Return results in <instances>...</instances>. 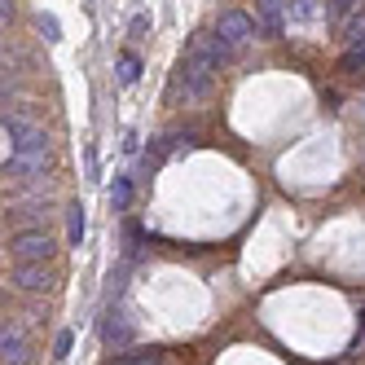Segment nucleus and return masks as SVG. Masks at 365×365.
Here are the masks:
<instances>
[{"instance_id":"obj_1","label":"nucleus","mask_w":365,"mask_h":365,"mask_svg":"<svg viewBox=\"0 0 365 365\" xmlns=\"http://www.w3.org/2000/svg\"><path fill=\"white\" fill-rule=\"evenodd\" d=\"M229 58V48L220 44V36H207L198 31L190 40V53L180 62V84H185V101H202L212 93V80H216V66Z\"/></svg>"},{"instance_id":"obj_2","label":"nucleus","mask_w":365,"mask_h":365,"mask_svg":"<svg viewBox=\"0 0 365 365\" xmlns=\"http://www.w3.org/2000/svg\"><path fill=\"white\" fill-rule=\"evenodd\" d=\"M5 137L14 141V159L5 163V176H36L44 172L48 163V137H44V128L27 123V119H18V115H5Z\"/></svg>"},{"instance_id":"obj_3","label":"nucleus","mask_w":365,"mask_h":365,"mask_svg":"<svg viewBox=\"0 0 365 365\" xmlns=\"http://www.w3.org/2000/svg\"><path fill=\"white\" fill-rule=\"evenodd\" d=\"M216 36H220V44L229 48V53H238V48H247V44H251L255 22H251L242 9H229V14H220V22H216Z\"/></svg>"},{"instance_id":"obj_4","label":"nucleus","mask_w":365,"mask_h":365,"mask_svg":"<svg viewBox=\"0 0 365 365\" xmlns=\"http://www.w3.org/2000/svg\"><path fill=\"white\" fill-rule=\"evenodd\" d=\"M9 251H14L18 264H48V259H53V238L40 233V229H27V233H18V238H14Z\"/></svg>"},{"instance_id":"obj_5","label":"nucleus","mask_w":365,"mask_h":365,"mask_svg":"<svg viewBox=\"0 0 365 365\" xmlns=\"http://www.w3.org/2000/svg\"><path fill=\"white\" fill-rule=\"evenodd\" d=\"M14 286L18 291H48V286H53V273H48L44 264H18L14 269Z\"/></svg>"},{"instance_id":"obj_6","label":"nucleus","mask_w":365,"mask_h":365,"mask_svg":"<svg viewBox=\"0 0 365 365\" xmlns=\"http://www.w3.org/2000/svg\"><path fill=\"white\" fill-rule=\"evenodd\" d=\"M101 339H106V348H128L133 344V330H128V322H123V312H106V322H101Z\"/></svg>"},{"instance_id":"obj_7","label":"nucleus","mask_w":365,"mask_h":365,"mask_svg":"<svg viewBox=\"0 0 365 365\" xmlns=\"http://www.w3.org/2000/svg\"><path fill=\"white\" fill-rule=\"evenodd\" d=\"M326 14V0H291V22L295 27H308Z\"/></svg>"},{"instance_id":"obj_8","label":"nucleus","mask_w":365,"mask_h":365,"mask_svg":"<svg viewBox=\"0 0 365 365\" xmlns=\"http://www.w3.org/2000/svg\"><path fill=\"white\" fill-rule=\"evenodd\" d=\"M0 356H5V365H27V344H22L18 330H5V339H0Z\"/></svg>"},{"instance_id":"obj_9","label":"nucleus","mask_w":365,"mask_h":365,"mask_svg":"<svg viewBox=\"0 0 365 365\" xmlns=\"http://www.w3.org/2000/svg\"><path fill=\"white\" fill-rule=\"evenodd\" d=\"M115 75H119V84H137V80H141V58H137V53H123V58L115 62Z\"/></svg>"},{"instance_id":"obj_10","label":"nucleus","mask_w":365,"mask_h":365,"mask_svg":"<svg viewBox=\"0 0 365 365\" xmlns=\"http://www.w3.org/2000/svg\"><path fill=\"white\" fill-rule=\"evenodd\" d=\"M339 66L344 71H365V36H352V44H348V53L339 58Z\"/></svg>"},{"instance_id":"obj_11","label":"nucleus","mask_w":365,"mask_h":365,"mask_svg":"<svg viewBox=\"0 0 365 365\" xmlns=\"http://www.w3.org/2000/svg\"><path fill=\"white\" fill-rule=\"evenodd\" d=\"M259 18H264V36H282V0H264Z\"/></svg>"},{"instance_id":"obj_12","label":"nucleus","mask_w":365,"mask_h":365,"mask_svg":"<svg viewBox=\"0 0 365 365\" xmlns=\"http://www.w3.org/2000/svg\"><path fill=\"white\" fill-rule=\"evenodd\" d=\"M168 154H172V145H168V137H163V141H154V145L145 150V159H141V172H145V176H150V172H159V163L168 159Z\"/></svg>"},{"instance_id":"obj_13","label":"nucleus","mask_w":365,"mask_h":365,"mask_svg":"<svg viewBox=\"0 0 365 365\" xmlns=\"http://www.w3.org/2000/svg\"><path fill=\"white\" fill-rule=\"evenodd\" d=\"M128 202H133V180H128V176H115V185H110V207H115V212H128Z\"/></svg>"},{"instance_id":"obj_14","label":"nucleus","mask_w":365,"mask_h":365,"mask_svg":"<svg viewBox=\"0 0 365 365\" xmlns=\"http://www.w3.org/2000/svg\"><path fill=\"white\" fill-rule=\"evenodd\" d=\"M84 207H71V212H66V238H71V247H80L84 242Z\"/></svg>"},{"instance_id":"obj_15","label":"nucleus","mask_w":365,"mask_h":365,"mask_svg":"<svg viewBox=\"0 0 365 365\" xmlns=\"http://www.w3.org/2000/svg\"><path fill=\"white\" fill-rule=\"evenodd\" d=\"M36 31H40L48 44H58V40H62V27H58V18H53V14H36Z\"/></svg>"},{"instance_id":"obj_16","label":"nucleus","mask_w":365,"mask_h":365,"mask_svg":"<svg viewBox=\"0 0 365 365\" xmlns=\"http://www.w3.org/2000/svg\"><path fill=\"white\" fill-rule=\"evenodd\" d=\"M71 344H75V334H71V330H58V339H53V356L66 361V356H71Z\"/></svg>"},{"instance_id":"obj_17","label":"nucleus","mask_w":365,"mask_h":365,"mask_svg":"<svg viewBox=\"0 0 365 365\" xmlns=\"http://www.w3.org/2000/svg\"><path fill=\"white\" fill-rule=\"evenodd\" d=\"M128 31H133V36L141 40V36L150 31V14H137V18H133V27H128Z\"/></svg>"},{"instance_id":"obj_18","label":"nucleus","mask_w":365,"mask_h":365,"mask_svg":"<svg viewBox=\"0 0 365 365\" xmlns=\"http://www.w3.org/2000/svg\"><path fill=\"white\" fill-rule=\"evenodd\" d=\"M356 5H361V0H330L334 14H348V9H356Z\"/></svg>"},{"instance_id":"obj_19","label":"nucleus","mask_w":365,"mask_h":365,"mask_svg":"<svg viewBox=\"0 0 365 365\" xmlns=\"http://www.w3.org/2000/svg\"><path fill=\"white\" fill-rule=\"evenodd\" d=\"M259 5H264V0H259Z\"/></svg>"}]
</instances>
